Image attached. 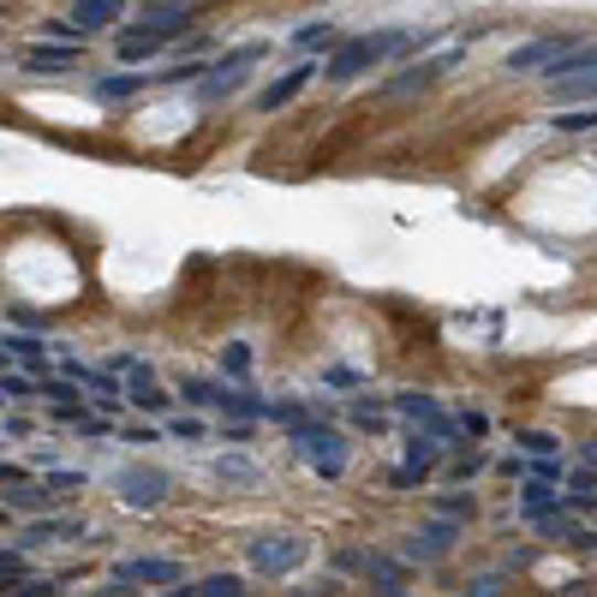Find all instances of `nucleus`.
<instances>
[{
	"label": "nucleus",
	"instance_id": "nucleus-1",
	"mask_svg": "<svg viewBox=\"0 0 597 597\" xmlns=\"http://www.w3.org/2000/svg\"><path fill=\"white\" fill-rule=\"evenodd\" d=\"M413 31H376V36H353V42H341V49H334L329 54V78L334 84H353V78H365V72L371 66H383L388 61V54H406V49H413Z\"/></svg>",
	"mask_w": 597,
	"mask_h": 597
},
{
	"label": "nucleus",
	"instance_id": "nucleus-2",
	"mask_svg": "<svg viewBox=\"0 0 597 597\" xmlns=\"http://www.w3.org/2000/svg\"><path fill=\"white\" fill-rule=\"evenodd\" d=\"M294 455L305 466H317L323 478H347V466H353V443H347L334 425H323V418H311V425L294 430Z\"/></svg>",
	"mask_w": 597,
	"mask_h": 597
},
{
	"label": "nucleus",
	"instance_id": "nucleus-3",
	"mask_svg": "<svg viewBox=\"0 0 597 597\" xmlns=\"http://www.w3.org/2000/svg\"><path fill=\"white\" fill-rule=\"evenodd\" d=\"M245 556H252L257 574H299L305 556H311V544H305L299 532H257V537H245Z\"/></svg>",
	"mask_w": 597,
	"mask_h": 597
},
{
	"label": "nucleus",
	"instance_id": "nucleus-4",
	"mask_svg": "<svg viewBox=\"0 0 597 597\" xmlns=\"http://www.w3.org/2000/svg\"><path fill=\"white\" fill-rule=\"evenodd\" d=\"M173 490V478L162 472V466H126L120 478H114V497H120L126 508H138V514H150V508H162Z\"/></svg>",
	"mask_w": 597,
	"mask_h": 597
},
{
	"label": "nucleus",
	"instance_id": "nucleus-5",
	"mask_svg": "<svg viewBox=\"0 0 597 597\" xmlns=\"http://www.w3.org/2000/svg\"><path fill=\"white\" fill-rule=\"evenodd\" d=\"M264 54H269L264 42H252V49H233L227 61H215V66L198 78V96H203V102H222V96H233V90L245 84V72H252L257 61H264Z\"/></svg>",
	"mask_w": 597,
	"mask_h": 597
},
{
	"label": "nucleus",
	"instance_id": "nucleus-6",
	"mask_svg": "<svg viewBox=\"0 0 597 597\" xmlns=\"http://www.w3.org/2000/svg\"><path fill=\"white\" fill-rule=\"evenodd\" d=\"M114 579H120V586H162V591H173V586H185V567L173 556H120V562H114Z\"/></svg>",
	"mask_w": 597,
	"mask_h": 597
},
{
	"label": "nucleus",
	"instance_id": "nucleus-7",
	"mask_svg": "<svg viewBox=\"0 0 597 597\" xmlns=\"http://www.w3.org/2000/svg\"><path fill=\"white\" fill-rule=\"evenodd\" d=\"M455 537H466L460 520H430V526L401 537V562H443L448 550H455Z\"/></svg>",
	"mask_w": 597,
	"mask_h": 597
},
{
	"label": "nucleus",
	"instance_id": "nucleus-8",
	"mask_svg": "<svg viewBox=\"0 0 597 597\" xmlns=\"http://www.w3.org/2000/svg\"><path fill=\"white\" fill-rule=\"evenodd\" d=\"M84 520H72V514H31L19 526V550H42V544H84Z\"/></svg>",
	"mask_w": 597,
	"mask_h": 597
},
{
	"label": "nucleus",
	"instance_id": "nucleus-9",
	"mask_svg": "<svg viewBox=\"0 0 597 597\" xmlns=\"http://www.w3.org/2000/svg\"><path fill=\"white\" fill-rule=\"evenodd\" d=\"M460 54H466V49H443V54H436V61H425V66H406L401 78H388V84H383V96H388V102H406V96L430 90V84L443 78V72L460 61Z\"/></svg>",
	"mask_w": 597,
	"mask_h": 597
},
{
	"label": "nucleus",
	"instance_id": "nucleus-10",
	"mask_svg": "<svg viewBox=\"0 0 597 597\" xmlns=\"http://www.w3.org/2000/svg\"><path fill=\"white\" fill-rule=\"evenodd\" d=\"M574 42H579V36H567V31H562V36H532V42H520V49L508 54V72H544V66H556L562 54L574 49Z\"/></svg>",
	"mask_w": 597,
	"mask_h": 597
},
{
	"label": "nucleus",
	"instance_id": "nucleus-11",
	"mask_svg": "<svg viewBox=\"0 0 597 597\" xmlns=\"http://www.w3.org/2000/svg\"><path fill=\"white\" fill-rule=\"evenodd\" d=\"M138 24L156 36H180V31H192V0H150L138 12Z\"/></svg>",
	"mask_w": 597,
	"mask_h": 597
},
{
	"label": "nucleus",
	"instance_id": "nucleus-12",
	"mask_svg": "<svg viewBox=\"0 0 597 597\" xmlns=\"http://www.w3.org/2000/svg\"><path fill=\"white\" fill-rule=\"evenodd\" d=\"M84 61V42H31L24 72H72Z\"/></svg>",
	"mask_w": 597,
	"mask_h": 597
},
{
	"label": "nucleus",
	"instance_id": "nucleus-13",
	"mask_svg": "<svg viewBox=\"0 0 597 597\" xmlns=\"http://www.w3.org/2000/svg\"><path fill=\"white\" fill-rule=\"evenodd\" d=\"M0 347H7V353L19 359V365L31 371V376H42V371H49V353H54V347L42 341V334H31V329H12V334H0Z\"/></svg>",
	"mask_w": 597,
	"mask_h": 597
},
{
	"label": "nucleus",
	"instance_id": "nucleus-14",
	"mask_svg": "<svg viewBox=\"0 0 597 597\" xmlns=\"http://www.w3.org/2000/svg\"><path fill=\"white\" fill-rule=\"evenodd\" d=\"M7 508H12V514H54L49 478H24V484H12L7 490Z\"/></svg>",
	"mask_w": 597,
	"mask_h": 597
},
{
	"label": "nucleus",
	"instance_id": "nucleus-15",
	"mask_svg": "<svg viewBox=\"0 0 597 597\" xmlns=\"http://www.w3.org/2000/svg\"><path fill=\"white\" fill-rule=\"evenodd\" d=\"M311 72H317V61H299L294 72H287V78H275L269 90L257 96V108H264V114H275V108H287V102H294V96L305 90V84H311Z\"/></svg>",
	"mask_w": 597,
	"mask_h": 597
},
{
	"label": "nucleus",
	"instance_id": "nucleus-16",
	"mask_svg": "<svg viewBox=\"0 0 597 597\" xmlns=\"http://www.w3.org/2000/svg\"><path fill=\"white\" fill-rule=\"evenodd\" d=\"M120 12H126L120 0H72V31H84V36H90V31H108Z\"/></svg>",
	"mask_w": 597,
	"mask_h": 597
},
{
	"label": "nucleus",
	"instance_id": "nucleus-17",
	"mask_svg": "<svg viewBox=\"0 0 597 597\" xmlns=\"http://www.w3.org/2000/svg\"><path fill=\"white\" fill-rule=\"evenodd\" d=\"M579 72H597V42H574L556 66H544V84H562V78H579Z\"/></svg>",
	"mask_w": 597,
	"mask_h": 597
},
{
	"label": "nucleus",
	"instance_id": "nucleus-18",
	"mask_svg": "<svg viewBox=\"0 0 597 597\" xmlns=\"http://www.w3.org/2000/svg\"><path fill=\"white\" fill-rule=\"evenodd\" d=\"M215 478L233 484V490H257V484H264V466L245 460V455H215Z\"/></svg>",
	"mask_w": 597,
	"mask_h": 597
},
{
	"label": "nucleus",
	"instance_id": "nucleus-19",
	"mask_svg": "<svg viewBox=\"0 0 597 597\" xmlns=\"http://www.w3.org/2000/svg\"><path fill=\"white\" fill-rule=\"evenodd\" d=\"M114 49H120V61H150V54L168 49V36H156V31H143V24H132V31L114 36Z\"/></svg>",
	"mask_w": 597,
	"mask_h": 597
},
{
	"label": "nucleus",
	"instance_id": "nucleus-20",
	"mask_svg": "<svg viewBox=\"0 0 597 597\" xmlns=\"http://www.w3.org/2000/svg\"><path fill=\"white\" fill-rule=\"evenodd\" d=\"M359 574L376 579V586H406V562L383 556V550H365V556H359Z\"/></svg>",
	"mask_w": 597,
	"mask_h": 597
},
{
	"label": "nucleus",
	"instance_id": "nucleus-21",
	"mask_svg": "<svg viewBox=\"0 0 597 597\" xmlns=\"http://www.w3.org/2000/svg\"><path fill=\"white\" fill-rule=\"evenodd\" d=\"M252 418V425H257V418H269V401H257L252 395V388H245V383H227V401H222V418Z\"/></svg>",
	"mask_w": 597,
	"mask_h": 597
},
{
	"label": "nucleus",
	"instance_id": "nucleus-22",
	"mask_svg": "<svg viewBox=\"0 0 597 597\" xmlns=\"http://www.w3.org/2000/svg\"><path fill=\"white\" fill-rule=\"evenodd\" d=\"M180 395L192 401V406H222L227 401V376H222V383H215V376H185Z\"/></svg>",
	"mask_w": 597,
	"mask_h": 597
},
{
	"label": "nucleus",
	"instance_id": "nucleus-23",
	"mask_svg": "<svg viewBox=\"0 0 597 597\" xmlns=\"http://www.w3.org/2000/svg\"><path fill=\"white\" fill-rule=\"evenodd\" d=\"M353 425H359V430H371V436H383V430H388V401L359 395V401H353Z\"/></svg>",
	"mask_w": 597,
	"mask_h": 597
},
{
	"label": "nucleus",
	"instance_id": "nucleus-24",
	"mask_svg": "<svg viewBox=\"0 0 597 597\" xmlns=\"http://www.w3.org/2000/svg\"><path fill=\"white\" fill-rule=\"evenodd\" d=\"M514 443H520V455H532V460H550V455H562V436H550V430H520Z\"/></svg>",
	"mask_w": 597,
	"mask_h": 597
},
{
	"label": "nucleus",
	"instance_id": "nucleus-25",
	"mask_svg": "<svg viewBox=\"0 0 597 597\" xmlns=\"http://www.w3.org/2000/svg\"><path fill=\"white\" fill-rule=\"evenodd\" d=\"M138 90H143L138 72H114V78H102V84H96V96H102V102H126V96H138Z\"/></svg>",
	"mask_w": 597,
	"mask_h": 597
},
{
	"label": "nucleus",
	"instance_id": "nucleus-26",
	"mask_svg": "<svg viewBox=\"0 0 597 597\" xmlns=\"http://www.w3.org/2000/svg\"><path fill=\"white\" fill-rule=\"evenodd\" d=\"M222 376H227V383H245V376H252V347H245V341L222 347Z\"/></svg>",
	"mask_w": 597,
	"mask_h": 597
},
{
	"label": "nucleus",
	"instance_id": "nucleus-27",
	"mask_svg": "<svg viewBox=\"0 0 597 597\" xmlns=\"http://www.w3.org/2000/svg\"><path fill=\"white\" fill-rule=\"evenodd\" d=\"M484 466H490V455H484V448H460V455L448 460V478H455V484H466V478H478Z\"/></svg>",
	"mask_w": 597,
	"mask_h": 597
},
{
	"label": "nucleus",
	"instance_id": "nucleus-28",
	"mask_svg": "<svg viewBox=\"0 0 597 597\" xmlns=\"http://www.w3.org/2000/svg\"><path fill=\"white\" fill-rule=\"evenodd\" d=\"M294 49H305V54H329V49H334V24H305V31H294Z\"/></svg>",
	"mask_w": 597,
	"mask_h": 597
},
{
	"label": "nucleus",
	"instance_id": "nucleus-29",
	"mask_svg": "<svg viewBox=\"0 0 597 597\" xmlns=\"http://www.w3.org/2000/svg\"><path fill=\"white\" fill-rule=\"evenodd\" d=\"M192 591L198 597H245V579L239 574H210V579H198Z\"/></svg>",
	"mask_w": 597,
	"mask_h": 597
},
{
	"label": "nucleus",
	"instance_id": "nucleus-30",
	"mask_svg": "<svg viewBox=\"0 0 597 597\" xmlns=\"http://www.w3.org/2000/svg\"><path fill=\"white\" fill-rule=\"evenodd\" d=\"M562 102H591L597 96V72H579V78H562V84H550Z\"/></svg>",
	"mask_w": 597,
	"mask_h": 597
},
{
	"label": "nucleus",
	"instance_id": "nucleus-31",
	"mask_svg": "<svg viewBox=\"0 0 597 597\" xmlns=\"http://www.w3.org/2000/svg\"><path fill=\"white\" fill-rule=\"evenodd\" d=\"M436 514H443V520H460V526H466V520L478 514V502L460 497V490H448V497H436Z\"/></svg>",
	"mask_w": 597,
	"mask_h": 597
},
{
	"label": "nucleus",
	"instance_id": "nucleus-32",
	"mask_svg": "<svg viewBox=\"0 0 597 597\" xmlns=\"http://www.w3.org/2000/svg\"><path fill=\"white\" fill-rule=\"evenodd\" d=\"M84 484H90V478H84L78 466H49V490H54V497H72V490H84Z\"/></svg>",
	"mask_w": 597,
	"mask_h": 597
},
{
	"label": "nucleus",
	"instance_id": "nucleus-33",
	"mask_svg": "<svg viewBox=\"0 0 597 597\" xmlns=\"http://www.w3.org/2000/svg\"><path fill=\"white\" fill-rule=\"evenodd\" d=\"M36 383H42V376H12V371H0V395H7V401H36Z\"/></svg>",
	"mask_w": 597,
	"mask_h": 597
},
{
	"label": "nucleus",
	"instance_id": "nucleus-34",
	"mask_svg": "<svg viewBox=\"0 0 597 597\" xmlns=\"http://www.w3.org/2000/svg\"><path fill=\"white\" fill-rule=\"evenodd\" d=\"M168 436H173V443H203V418L173 413V418H168Z\"/></svg>",
	"mask_w": 597,
	"mask_h": 597
},
{
	"label": "nucleus",
	"instance_id": "nucleus-35",
	"mask_svg": "<svg viewBox=\"0 0 597 597\" xmlns=\"http://www.w3.org/2000/svg\"><path fill=\"white\" fill-rule=\"evenodd\" d=\"M556 132H597V108H579V114H556Z\"/></svg>",
	"mask_w": 597,
	"mask_h": 597
},
{
	"label": "nucleus",
	"instance_id": "nucleus-36",
	"mask_svg": "<svg viewBox=\"0 0 597 597\" xmlns=\"http://www.w3.org/2000/svg\"><path fill=\"white\" fill-rule=\"evenodd\" d=\"M508 591V574H478L472 586H466V597H502Z\"/></svg>",
	"mask_w": 597,
	"mask_h": 597
},
{
	"label": "nucleus",
	"instance_id": "nucleus-37",
	"mask_svg": "<svg viewBox=\"0 0 597 597\" xmlns=\"http://www.w3.org/2000/svg\"><path fill=\"white\" fill-rule=\"evenodd\" d=\"M425 478H430L425 466H406V460L395 466V490H418V484H425Z\"/></svg>",
	"mask_w": 597,
	"mask_h": 597
},
{
	"label": "nucleus",
	"instance_id": "nucleus-38",
	"mask_svg": "<svg viewBox=\"0 0 597 597\" xmlns=\"http://www.w3.org/2000/svg\"><path fill=\"white\" fill-rule=\"evenodd\" d=\"M114 436H120V443H132V448H150V443H156V430H150V425H120Z\"/></svg>",
	"mask_w": 597,
	"mask_h": 597
},
{
	"label": "nucleus",
	"instance_id": "nucleus-39",
	"mask_svg": "<svg viewBox=\"0 0 597 597\" xmlns=\"http://www.w3.org/2000/svg\"><path fill=\"white\" fill-rule=\"evenodd\" d=\"M222 443H233V448H239V443H252V418H233V425L222 418Z\"/></svg>",
	"mask_w": 597,
	"mask_h": 597
},
{
	"label": "nucleus",
	"instance_id": "nucleus-40",
	"mask_svg": "<svg viewBox=\"0 0 597 597\" xmlns=\"http://www.w3.org/2000/svg\"><path fill=\"white\" fill-rule=\"evenodd\" d=\"M323 383H329V388H359V383H365V376H359L353 365H334V371L323 376Z\"/></svg>",
	"mask_w": 597,
	"mask_h": 597
},
{
	"label": "nucleus",
	"instance_id": "nucleus-41",
	"mask_svg": "<svg viewBox=\"0 0 597 597\" xmlns=\"http://www.w3.org/2000/svg\"><path fill=\"white\" fill-rule=\"evenodd\" d=\"M24 556H31V550H19V544L0 550V579H7V574H24Z\"/></svg>",
	"mask_w": 597,
	"mask_h": 597
},
{
	"label": "nucleus",
	"instance_id": "nucleus-42",
	"mask_svg": "<svg viewBox=\"0 0 597 597\" xmlns=\"http://www.w3.org/2000/svg\"><path fill=\"white\" fill-rule=\"evenodd\" d=\"M460 430H466V436H484L490 418H484V413H460Z\"/></svg>",
	"mask_w": 597,
	"mask_h": 597
},
{
	"label": "nucleus",
	"instance_id": "nucleus-43",
	"mask_svg": "<svg viewBox=\"0 0 597 597\" xmlns=\"http://www.w3.org/2000/svg\"><path fill=\"white\" fill-rule=\"evenodd\" d=\"M12 323H19V329H31V334H49V323H42L36 311H12Z\"/></svg>",
	"mask_w": 597,
	"mask_h": 597
},
{
	"label": "nucleus",
	"instance_id": "nucleus-44",
	"mask_svg": "<svg viewBox=\"0 0 597 597\" xmlns=\"http://www.w3.org/2000/svg\"><path fill=\"white\" fill-rule=\"evenodd\" d=\"M24 478H31V472H24V466H12V460H0V484H24Z\"/></svg>",
	"mask_w": 597,
	"mask_h": 597
},
{
	"label": "nucleus",
	"instance_id": "nucleus-45",
	"mask_svg": "<svg viewBox=\"0 0 597 597\" xmlns=\"http://www.w3.org/2000/svg\"><path fill=\"white\" fill-rule=\"evenodd\" d=\"M294 597H341V586H334V579H323V586H305V591H294Z\"/></svg>",
	"mask_w": 597,
	"mask_h": 597
},
{
	"label": "nucleus",
	"instance_id": "nucleus-46",
	"mask_svg": "<svg viewBox=\"0 0 597 597\" xmlns=\"http://www.w3.org/2000/svg\"><path fill=\"white\" fill-rule=\"evenodd\" d=\"M132 591H138V586H120V579H114L108 591H90V597H132Z\"/></svg>",
	"mask_w": 597,
	"mask_h": 597
},
{
	"label": "nucleus",
	"instance_id": "nucleus-47",
	"mask_svg": "<svg viewBox=\"0 0 597 597\" xmlns=\"http://www.w3.org/2000/svg\"><path fill=\"white\" fill-rule=\"evenodd\" d=\"M579 460H586V466H597V443H586V448H579Z\"/></svg>",
	"mask_w": 597,
	"mask_h": 597
},
{
	"label": "nucleus",
	"instance_id": "nucleus-48",
	"mask_svg": "<svg viewBox=\"0 0 597 597\" xmlns=\"http://www.w3.org/2000/svg\"><path fill=\"white\" fill-rule=\"evenodd\" d=\"M162 597H198V591H185V586H173V591H162Z\"/></svg>",
	"mask_w": 597,
	"mask_h": 597
},
{
	"label": "nucleus",
	"instance_id": "nucleus-49",
	"mask_svg": "<svg viewBox=\"0 0 597 597\" xmlns=\"http://www.w3.org/2000/svg\"><path fill=\"white\" fill-rule=\"evenodd\" d=\"M586 532H591V544H597V520H591V526H586Z\"/></svg>",
	"mask_w": 597,
	"mask_h": 597
},
{
	"label": "nucleus",
	"instance_id": "nucleus-50",
	"mask_svg": "<svg viewBox=\"0 0 597 597\" xmlns=\"http://www.w3.org/2000/svg\"><path fill=\"white\" fill-rule=\"evenodd\" d=\"M0 371H7V353H0Z\"/></svg>",
	"mask_w": 597,
	"mask_h": 597
},
{
	"label": "nucleus",
	"instance_id": "nucleus-51",
	"mask_svg": "<svg viewBox=\"0 0 597 597\" xmlns=\"http://www.w3.org/2000/svg\"><path fill=\"white\" fill-rule=\"evenodd\" d=\"M0 520H7V502H0Z\"/></svg>",
	"mask_w": 597,
	"mask_h": 597
}]
</instances>
